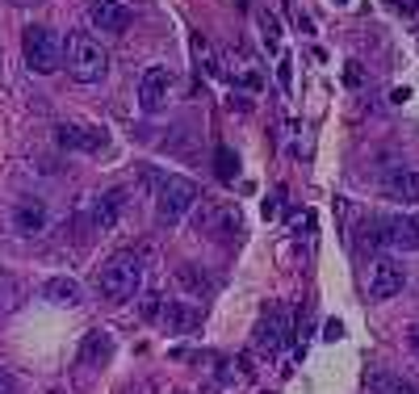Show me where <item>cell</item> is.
Returning <instances> with one entry per match:
<instances>
[{
	"label": "cell",
	"mask_w": 419,
	"mask_h": 394,
	"mask_svg": "<svg viewBox=\"0 0 419 394\" xmlns=\"http://www.w3.org/2000/svg\"><path fill=\"white\" fill-rule=\"evenodd\" d=\"M139 286H143V260H139L134 252L109 256V260L101 265V273H97V290H101L109 302H130V298L139 294Z\"/></svg>",
	"instance_id": "obj_1"
},
{
	"label": "cell",
	"mask_w": 419,
	"mask_h": 394,
	"mask_svg": "<svg viewBox=\"0 0 419 394\" xmlns=\"http://www.w3.org/2000/svg\"><path fill=\"white\" fill-rule=\"evenodd\" d=\"M63 59H67V76L80 80V84H97V80H105V71H109V55H105L101 42L88 38V34H67Z\"/></svg>",
	"instance_id": "obj_2"
},
{
	"label": "cell",
	"mask_w": 419,
	"mask_h": 394,
	"mask_svg": "<svg viewBox=\"0 0 419 394\" xmlns=\"http://www.w3.org/2000/svg\"><path fill=\"white\" fill-rule=\"evenodd\" d=\"M197 202H201V189L189 176H164L155 185V218H159V227H176Z\"/></svg>",
	"instance_id": "obj_3"
},
{
	"label": "cell",
	"mask_w": 419,
	"mask_h": 394,
	"mask_svg": "<svg viewBox=\"0 0 419 394\" xmlns=\"http://www.w3.org/2000/svg\"><path fill=\"white\" fill-rule=\"evenodd\" d=\"M21 50H25L29 71H38V76H55V71L63 67V42H59L46 25H29V29L21 34Z\"/></svg>",
	"instance_id": "obj_4"
},
{
	"label": "cell",
	"mask_w": 419,
	"mask_h": 394,
	"mask_svg": "<svg viewBox=\"0 0 419 394\" xmlns=\"http://www.w3.org/2000/svg\"><path fill=\"white\" fill-rule=\"evenodd\" d=\"M193 227H197V235L235 239L243 223H239V214H235L231 206H222V202H201V206H193Z\"/></svg>",
	"instance_id": "obj_5"
},
{
	"label": "cell",
	"mask_w": 419,
	"mask_h": 394,
	"mask_svg": "<svg viewBox=\"0 0 419 394\" xmlns=\"http://www.w3.org/2000/svg\"><path fill=\"white\" fill-rule=\"evenodd\" d=\"M378 239L390 252H419V218L407 214H382L378 218Z\"/></svg>",
	"instance_id": "obj_6"
},
{
	"label": "cell",
	"mask_w": 419,
	"mask_h": 394,
	"mask_svg": "<svg viewBox=\"0 0 419 394\" xmlns=\"http://www.w3.org/2000/svg\"><path fill=\"white\" fill-rule=\"evenodd\" d=\"M403 286H407V269H403L399 260H390V256H378V260H374V273H369V298H374V302H386V298L403 294Z\"/></svg>",
	"instance_id": "obj_7"
},
{
	"label": "cell",
	"mask_w": 419,
	"mask_h": 394,
	"mask_svg": "<svg viewBox=\"0 0 419 394\" xmlns=\"http://www.w3.org/2000/svg\"><path fill=\"white\" fill-rule=\"evenodd\" d=\"M88 21H92V29L126 34V29L134 25V8L122 4V0H92V4H88Z\"/></svg>",
	"instance_id": "obj_8"
},
{
	"label": "cell",
	"mask_w": 419,
	"mask_h": 394,
	"mask_svg": "<svg viewBox=\"0 0 419 394\" xmlns=\"http://www.w3.org/2000/svg\"><path fill=\"white\" fill-rule=\"evenodd\" d=\"M168 92H172V71L168 67H147L143 71V80H139V105L147 109V113H159L164 105H168Z\"/></svg>",
	"instance_id": "obj_9"
},
{
	"label": "cell",
	"mask_w": 419,
	"mask_h": 394,
	"mask_svg": "<svg viewBox=\"0 0 419 394\" xmlns=\"http://www.w3.org/2000/svg\"><path fill=\"white\" fill-rule=\"evenodd\" d=\"M285 340H290L285 311H281V307L264 311V315H260V323H256V349H260V353H269V357H277V353L285 349Z\"/></svg>",
	"instance_id": "obj_10"
},
{
	"label": "cell",
	"mask_w": 419,
	"mask_h": 394,
	"mask_svg": "<svg viewBox=\"0 0 419 394\" xmlns=\"http://www.w3.org/2000/svg\"><path fill=\"white\" fill-rule=\"evenodd\" d=\"M55 139H59V147H67V151H101L105 147V130H92V126H59L55 130Z\"/></svg>",
	"instance_id": "obj_11"
},
{
	"label": "cell",
	"mask_w": 419,
	"mask_h": 394,
	"mask_svg": "<svg viewBox=\"0 0 419 394\" xmlns=\"http://www.w3.org/2000/svg\"><path fill=\"white\" fill-rule=\"evenodd\" d=\"M382 193L395 197V202H403V206H419V172H416V168H399V172H390V176L382 181Z\"/></svg>",
	"instance_id": "obj_12"
},
{
	"label": "cell",
	"mask_w": 419,
	"mask_h": 394,
	"mask_svg": "<svg viewBox=\"0 0 419 394\" xmlns=\"http://www.w3.org/2000/svg\"><path fill=\"white\" fill-rule=\"evenodd\" d=\"M122 210H126V193H122V189L101 193L97 206H92V223H97V231H113L118 218H122Z\"/></svg>",
	"instance_id": "obj_13"
},
{
	"label": "cell",
	"mask_w": 419,
	"mask_h": 394,
	"mask_svg": "<svg viewBox=\"0 0 419 394\" xmlns=\"http://www.w3.org/2000/svg\"><path fill=\"white\" fill-rule=\"evenodd\" d=\"M42 298H46V302H55V307H80L84 290H80V281H76V277H50V281L42 286Z\"/></svg>",
	"instance_id": "obj_14"
},
{
	"label": "cell",
	"mask_w": 419,
	"mask_h": 394,
	"mask_svg": "<svg viewBox=\"0 0 419 394\" xmlns=\"http://www.w3.org/2000/svg\"><path fill=\"white\" fill-rule=\"evenodd\" d=\"M159 319H164L168 332H180V336H185V332H193V328L201 323V311H197V307H185V302H168V307L159 311Z\"/></svg>",
	"instance_id": "obj_15"
},
{
	"label": "cell",
	"mask_w": 419,
	"mask_h": 394,
	"mask_svg": "<svg viewBox=\"0 0 419 394\" xmlns=\"http://www.w3.org/2000/svg\"><path fill=\"white\" fill-rule=\"evenodd\" d=\"M365 386H369V394H419L403 374H390V370H369Z\"/></svg>",
	"instance_id": "obj_16"
},
{
	"label": "cell",
	"mask_w": 419,
	"mask_h": 394,
	"mask_svg": "<svg viewBox=\"0 0 419 394\" xmlns=\"http://www.w3.org/2000/svg\"><path fill=\"white\" fill-rule=\"evenodd\" d=\"M13 227H17L21 235H38V231L46 227V206H42V202H21V206L13 210Z\"/></svg>",
	"instance_id": "obj_17"
},
{
	"label": "cell",
	"mask_w": 419,
	"mask_h": 394,
	"mask_svg": "<svg viewBox=\"0 0 419 394\" xmlns=\"http://www.w3.org/2000/svg\"><path fill=\"white\" fill-rule=\"evenodd\" d=\"M109 353H113V336L109 332H88L84 344H80V361L84 365H105Z\"/></svg>",
	"instance_id": "obj_18"
},
{
	"label": "cell",
	"mask_w": 419,
	"mask_h": 394,
	"mask_svg": "<svg viewBox=\"0 0 419 394\" xmlns=\"http://www.w3.org/2000/svg\"><path fill=\"white\" fill-rule=\"evenodd\" d=\"M176 281H180V290H185L189 298L210 294V277L201 273V265H180V269H176Z\"/></svg>",
	"instance_id": "obj_19"
},
{
	"label": "cell",
	"mask_w": 419,
	"mask_h": 394,
	"mask_svg": "<svg viewBox=\"0 0 419 394\" xmlns=\"http://www.w3.org/2000/svg\"><path fill=\"white\" fill-rule=\"evenodd\" d=\"M214 172H218V181H227V185L239 176V155H235L227 143H218V147H214Z\"/></svg>",
	"instance_id": "obj_20"
},
{
	"label": "cell",
	"mask_w": 419,
	"mask_h": 394,
	"mask_svg": "<svg viewBox=\"0 0 419 394\" xmlns=\"http://www.w3.org/2000/svg\"><path fill=\"white\" fill-rule=\"evenodd\" d=\"M256 21H260V29H264V38H269V46H273V42H277V38H281V21H277V17H273V13H260V17H256Z\"/></svg>",
	"instance_id": "obj_21"
},
{
	"label": "cell",
	"mask_w": 419,
	"mask_h": 394,
	"mask_svg": "<svg viewBox=\"0 0 419 394\" xmlns=\"http://www.w3.org/2000/svg\"><path fill=\"white\" fill-rule=\"evenodd\" d=\"M0 394H21V386H17V378H13L8 370H0Z\"/></svg>",
	"instance_id": "obj_22"
},
{
	"label": "cell",
	"mask_w": 419,
	"mask_h": 394,
	"mask_svg": "<svg viewBox=\"0 0 419 394\" xmlns=\"http://www.w3.org/2000/svg\"><path fill=\"white\" fill-rule=\"evenodd\" d=\"M340 336H344V323H340V319H327V323H323V340H340Z\"/></svg>",
	"instance_id": "obj_23"
},
{
	"label": "cell",
	"mask_w": 419,
	"mask_h": 394,
	"mask_svg": "<svg viewBox=\"0 0 419 394\" xmlns=\"http://www.w3.org/2000/svg\"><path fill=\"white\" fill-rule=\"evenodd\" d=\"M159 311H164V307H159V298H155V294H151V298H147V302H143V315H147V319H155V315H159Z\"/></svg>",
	"instance_id": "obj_24"
},
{
	"label": "cell",
	"mask_w": 419,
	"mask_h": 394,
	"mask_svg": "<svg viewBox=\"0 0 419 394\" xmlns=\"http://www.w3.org/2000/svg\"><path fill=\"white\" fill-rule=\"evenodd\" d=\"M407 349L419 357V323H411V328H407Z\"/></svg>",
	"instance_id": "obj_25"
},
{
	"label": "cell",
	"mask_w": 419,
	"mask_h": 394,
	"mask_svg": "<svg viewBox=\"0 0 419 394\" xmlns=\"http://www.w3.org/2000/svg\"><path fill=\"white\" fill-rule=\"evenodd\" d=\"M231 109H243V113H248V109H252V101H248V97H231Z\"/></svg>",
	"instance_id": "obj_26"
},
{
	"label": "cell",
	"mask_w": 419,
	"mask_h": 394,
	"mask_svg": "<svg viewBox=\"0 0 419 394\" xmlns=\"http://www.w3.org/2000/svg\"><path fill=\"white\" fill-rule=\"evenodd\" d=\"M13 4H38V0H13Z\"/></svg>",
	"instance_id": "obj_27"
},
{
	"label": "cell",
	"mask_w": 419,
	"mask_h": 394,
	"mask_svg": "<svg viewBox=\"0 0 419 394\" xmlns=\"http://www.w3.org/2000/svg\"><path fill=\"white\" fill-rule=\"evenodd\" d=\"M332 4H348V0H332Z\"/></svg>",
	"instance_id": "obj_28"
}]
</instances>
